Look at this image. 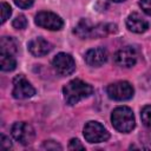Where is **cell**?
Here are the masks:
<instances>
[{"instance_id": "6da1fadb", "label": "cell", "mask_w": 151, "mask_h": 151, "mask_svg": "<svg viewBox=\"0 0 151 151\" xmlns=\"http://www.w3.org/2000/svg\"><path fill=\"white\" fill-rule=\"evenodd\" d=\"M92 93L93 87L80 79H73L63 87L64 99L68 105H76L80 100L88 98Z\"/></svg>"}, {"instance_id": "7a4b0ae2", "label": "cell", "mask_w": 151, "mask_h": 151, "mask_svg": "<svg viewBox=\"0 0 151 151\" xmlns=\"http://www.w3.org/2000/svg\"><path fill=\"white\" fill-rule=\"evenodd\" d=\"M111 123L113 127L123 133L131 132L134 129L136 120L132 110L127 106H118L111 113Z\"/></svg>"}, {"instance_id": "3957f363", "label": "cell", "mask_w": 151, "mask_h": 151, "mask_svg": "<svg viewBox=\"0 0 151 151\" xmlns=\"http://www.w3.org/2000/svg\"><path fill=\"white\" fill-rule=\"evenodd\" d=\"M84 137L88 143H103L110 138L109 131L98 122H87L83 130Z\"/></svg>"}, {"instance_id": "277c9868", "label": "cell", "mask_w": 151, "mask_h": 151, "mask_svg": "<svg viewBox=\"0 0 151 151\" xmlns=\"http://www.w3.org/2000/svg\"><path fill=\"white\" fill-rule=\"evenodd\" d=\"M106 93L111 99L123 101V100L131 99L133 97L134 90H133V86L129 81L120 80V81L110 84L106 88Z\"/></svg>"}, {"instance_id": "5b68a950", "label": "cell", "mask_w": 151, "mask_h": 151, "mask_svg": "<svg viewBox=\"0 0 151 151\" xmlns=\"http://www.w3.org/2000/svg\"><path fill=\"white\" fill-rule=\"evenodd\" d=\"M12 137L22 145H28L34 140V129L26 122H17L11 127Z\"/></svg>"}, {"instance_id": "8992f818", "label": "cell", "mask_w": 151, "mask_h": 151, "mask_svg": "<svg viewBox=\"0 0 151 151\" xmlns=\"http://www.w3.org/2000/svg\"><path fill=\"white\" fill-rule=\"evenodd\" d=\"M34 22L39 27L50 29V31H59V29H61V27L64 25L63 19L58 14H55L53 12H48V11L39 12L35 15Z\"/></svg>"}, {"instance_id": "52a82bcc", "label": "cell", "mask_w": 151, "mask_h": 151, "mask_svg": "<svg viewBox=\"0 0 151 151\" xmlns=\"http://www.w3.org/2000/svg\"><path fill=\"white\" fill-rule=\"evenodd\" d=\"M12 94L15 99H27L35 94V88L22 74H18L13 79Z\"/></svg>"}, {"instance_id": "ba28073f", "label": "cell", "mask_w": 151, "mask_h": 151, "mask_svg": "<svg viewBox=\"0 0 151 151\" xmlns=\"http://www.w3.org/2000/svg\"><path fill=\"white\" fill-rule=\"evenodd\" d=\"M52 65H53L55 72L59 73L60 76H70L76 70V63H74L73 57L71 54L64 53V52L58 53L53 58Z\"/></svg>"}, {"instance_id": "9c48e42d", "label": "cell", "mask_w": 151, "mask_h": 151, "mask_svg": "<svg viewBox=\"0 0 151 151\" xmlns=\"http://www.w3.org/2000/svg\"><path fill=\"white\" fill-rule=\"evenodd\" d=\"M137 52L133 47L131 46H126V47H123L120 50H118L116 53H114V63L120 66V67H132L136 65L137 63Z\"/></svg>"}, {"instance_id": "30bf717a", "label": "cell", "mask_w": 151, "mask_h": 151, "mask_svg": "<svg viewBox=\"0 0 151 151\" xmlns=\"http://www.w3.org/2000/svg\"><path fill=\"white\" fill-rule=\"evenodd\" d=\"M107 57H109V53L104 47H94V48L88 50L85 53L84 59L88 66L99 67L106 63Z\"/></svg>"}, {"instance_id": "8fae6325", "label": "cell", "mask_w": 151, "mask_h": 151, "mask_svg": "<svg viewBox=\"0 0 151 151\" xmlns=\"http://www.w3.org/2000/svg\"><path fill=\"white\" fill-rule=\"evenodd\" d=\"M28 51L34 57H42L46 55L47 53H50V51L52 50V45L50 41H47L46 39L41 38V37H37L34 39H32L28 45Z\"/></svg>"}, {"instance_id": "7c38bea8", "label": "cell", "mask_w": 151, "mask_h": 151, "mask_svg": "<svg viewBox=\"0 0 151 151\" xmlns=\"http://www.w3.org/2000/svg\"><path fill=\"white\" fill-rule=\"evenodd\" d=\"M126 26L133 33H144L149 28V22L138 13H131L126 18Z\"/></svg>"}, {"instance_id": "4fadbf2b", "label": "cell", "mask_w": 151, "mask_h": 151, "mask_svg": "<svg viewBox=\"0 0 151 151\" xmlns=\"http://www.w3.org/2000/svg\"><path fill=\"white\" fill-rule=\"evenodd\" d=\"M117 32V26L113 24H98L92 27L91 38H101L110 33Z\"/></svg>"}, {"instance_id": "5bb4252c", "label": "cell", "mask_w": 151, "mask_h": 151, "mask_svg": "<svg viewBox=\"0 0 151 151\" xmlns=\"http://www.w3.org/2000/svg\"><path fill=\"white\" fill-rule=\"evenodd\" d=\"M92 25L87 19H81L77 26L74 27V34L79 37L80 39H88L91 38V32H92Z\"/></svg>"}, {"instance_id": "9a60e30c", "label": "cell", "mask_w": 151, "mask_h": 151, "mask_svg": "<svg viewBox=\"0 0 151 151\" xmlns=\"http://www.w3.org/2000/svg\"><path fill=\"white\" fill-rule=\"evenodd\" d=\"M0 67L4 72H11L17 67V60L11 53L0 52Z\"/></svg>"}, {"instance_id": "2e32d148", "label": "cell", "mask_w": 151, "mask_h": 151, "mask_svg": "<svg viewBox=\"0 0 151 151\" xmlns=\"http://www.w3.org/2000/svg\"><path fill=\"white\" fill-rule=\"evenodd\" d=\"M18 51L17 41L11 37H2L0 40V52L14 54Z\"/></svg>"}, {"instance_id": "e0dca14e", "label": "cell", "mask_w": 151, "mask_h": 151, "mask_svg": "<svg viewBox=\"0 0 151 151\" xmlns=\"http://www.w3.org/2000/svg\"><path fill=\"white\" fill-rule=\"evenodd\" d=\"M140 118H142V123L144 124V126L151 130V105H146L142 109Z\"/></svg>"}, {"instance_id": "ac0fdd59", "label": "cell", "mask_w": 151, "mask_h": 151, "mask_svg": "<svg viewBox=\"0 0 151 151\" xmlns=\"http://www.w3.org/2000/svg\"><path fill=\"white\" fill-rule=\"evenodd\" d=\"M12 26L15 28V29H24L27 27V19L24 14H20L18 15L13 21H12Z\"/></svg>"}, {"instance_id": "d6986e66", "label": "cell", "mask_w": 151, "mask_h": 151, "mask_svg": "<svg viewBox=\"0 0 151 151\" xmlns=\"http://www.w3.org/2000/svg\"><path fill=\"white\" fill-rule=\"evenodd\" d=\"M12 14V8L7 2H2L1 4V24L6 22L7 19H9Z\"/></svg>"}, {"instance_id": "ffe728a7", "label": "cell", "mask_w": 151, "mask_h": 151, "mask_svg": "<svg viewBox=\"0 0 151 151\" xmlns=\"http://www.w3.org/2000/svg\"><path fill=\"white\" fill-rule=\"evenodd\" d=\"M0 147H1V150H9L12 147L11 139L5 134H1V137H0Z\"/></svg>"}, {"instance_id": "44dd1931", "label": "cell", "mask_w": 151, "mask_h": 151, "mask_svg": "<svg viewBox=\"0 0 151 151\" xmlns=\"http://www.w3.org/2000/svg\"><path fill=\"white\" fill-rule=\"evenodd\" d=\"M68 149L70 150H84L85 146L81 144V142L77 138H72L68 143Z\"/></svg>"}, {"instance_id": "7402d4cb", "label": "cell", "mask_w": 151, "mask_h": 151, "mask_svg": "<svg viewBox=\"0 0 151 151\" xmlns=\"http://www.w3.org/2000/svg\"><path fill=\"white\" fill-rule=\"evenodd\" d=\"M42 149H46V150H57V149L58 150H61L63 147H61V145H59L54 140H46L42 144Z\"/></svg>"}, {"instance_id": "603a6c76", "label": "cell", "mask_w": 151, "mask_h": 151, "mask_svg": "<svg viewBox=\"0 0 151 151\" xmlns=\"http://www.w3.org/2000/svg\"><path fill=\"white\" fill-rule=\"evenodd\" d=\"M139 6L145 14L151 17V0H139Z\"/></svg>"}, {"instance_id": "cb8c5ba5", "label": "cell", "mask_w": 151, "mask_h": 151, "mask_svg": "<svg viewBox=\"0 0 151 151\" xmlns=\"http://www.w3.org/2000/svg\"><path fill=\"white\" fill-rule=\"evenodd\" d=\"M13 1L19 8H22V9L31 7L33 5V2H34V0H13Z\"/></svg>"}, {"instance_id": "d4e9b609", "label": "cell", "mask_w": 151, "mask_h": 151, "mask_svg": "<svg viewBox=\"0 0 151 151\" xmlns=\"http://www.w3.org/2000/svg\"><path fill=\"white\" fill-rule=\"evenodd\" d=\"M111 1H113V2H122V1H124V0H111Z\"/></svg>"}]
</instances>
